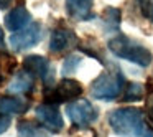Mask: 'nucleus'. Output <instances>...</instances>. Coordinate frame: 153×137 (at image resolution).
I'll use <instances>...</instances> for the list:
<instances>
[{"label":"nucleus","mask_w":153,"mask_h":137,"mask_svg":"<svg viewBox=\"0 0 153 137\" xmlns=\"http://www.w3.org/2000/svg\"><path fill=\"white\" fill-rule=\"evenodd\" d=\"M109 124L117 136L138 137L145 129L143 111L140 107H119L109 114Z\"/></svg>","instance_id":"obj_1"},{"label":"nucleus","mask_w":153,"mask_h":137,"mask_svg":"<svg viewBox=\"0 0 153 137\" xmlns=\"http://www.w3.org/2000/svg\"><path fill=\"white\" fill-rule=\"evenodd\" d=\"M107 46H109L110 53L115 55L117 58L132 61V63L138 64L142 68L150 66V63L153 60V55L148 48H145L143 45L130 40L125 35H117V37L110 38Z\"/></svg>","instance_id":"obj_2"},{"label":"nucleus","mask_w":153,"mask_h":137,"mask_svg":"<svg viewBox=\"0 0 153 137\" xmlns=\"http://www.w3.org/2000/svg\"><path fill=\"white\" fill-rule=\"evenodd\" d=\"M125 86L123 73L117 66H110L91 84V94L99 101H114L120 96Z\"/></svg>","instance_id":"obj_3"},{"label":"nucleus","mask_w":153,"mask_h":137,"mask_svg":"<svg viewBox=\"0 0 153 137\" xmlns=\"http://www.w3.org/2000/svg\"><path fill=\"white\" fill-rule=\"evenodd\" d=\"M66 114L71 119L74 127H79V129H84V127H89L92 122L97 121V109L89 103L87 99H77L74 103L68 104L66 107Z\"/></svg>","instance_id":"obj_4"},{"label":"nucleus","mask_w":153,"mask_h":137,"mask_svg":"<svg viewBox=\"0 0 153 137\" xmlns=\"http://www.w3.org/2000/svg\"><path fill=\"white\" fill-rule=\"evenodd\" d=\"M82 94V84L76 79L64 78L56 88H51L45 93V103L50 104H61L68 101L77 99Z\"/></svg>","instance_id":"obj_5"},{"label":"nucleus","mask_w":153,"mask_h":137,"mask_svg":"<svg viewBox=\"0 0 153 137\" xmlns=\"http://www.w3.org/2000/svg\"><path fill=\"white\" fill-rule=\"evenodd\" d=\"M40 40H41V25L30 23L28 27L12 33L10 45L15 51H23V50H28V48L35 46Z\"/></svg>","instance_id":"obj_6"},{"label":"nucleus","mask_w":153,"mask_h":137,"mask_svg":"<svg viewBox=\"0 0 153 137\" xmlns=\"http://www.w3.org/2000/svg\"><path fill=\"white\" fill-rule=\"evenodd\" d=\"M35 112H36L38 122L46 127L50 132H61V129L64 127V121L59 109H58V104H40Z\"/></svg>","instance_id":"obj_7"},{"label":"nucleus","mask_w":153,"mask_h":137,"mask_svg":"<svg viewBox=\"0 0 153 137\" xmlns=\"http://www.w3.org/2000/svg\"><path fill=\"white\" fill-rule=\"evenodd\" d=\"M23 68L31 73L33 76L41 78L45 84H50L51 81H54V68L50 64V61L45 56L40 55H28L23 60Z\"/></svg>","instance_id":"obj_8"},{"label":"nucleus","mask_w":153,"mask_h":137,"mask_svg":"<svg viewBox=\"0 0 153 137\" xmlns=\"http://www.w3.org/2000/svg\"><path fill=\"white\" fill-rule=\"evenodd\" d=\"M79 45L76 33L69 28H56L51 35V41H50V50L53 53H63V51H69Z\"/></svg>","instance_id":"obj_9"},{"label":"nucleus","mask_w":153,"mask_h":137,"mask_svg":"<svg viewBox=\"0 0 153 137\" xmlns=\"http://www.w3.org/2000/svg\"><path fill=\"white\" fill-rule=\"evenodd\" d=\"M92 5L94 0H66V10L74 20H92Z\"/></svg>","instance_id":"obj_10"},{"label":"nucleus","mask_w":153,"mask_h":137,"mask_svg":"<svg viewBox=\"0 0 153 137\" xmlns=\"http://www.w3.org/2000/svg\"><path fill=\"white\" fill-rule=\"evenodd\" d=\"M30 20H31V15L27 10V7L18 5V7H15L12 12L7 13V17H5V27L13 33V31H18L22 28L28 27Z\"/></svg>","instance_id":"obj_11"},{"label":"nucleus","mask_w":153,"mask_h":137,"mask_svg":"<svg viewBox=\"0 0 153 137\" xmlns=\"http://www.w3.org/2000/svg\"><path fill=\"white\" fill-rule=\"evenodd\" d=\"M35 86V76L28 73L23 68V71H18L13 74L10 84H8V93L10 94H27Z\"/></svg>","instance_id":"obj_12"},{"label":"nucleus","mask_w":153,"mask_h":137,"mask_svg":"<svg viewBox=\"0 0 153 137\" xmlns=\"http://www.w3.org/2000/svg\"><path fill=\"white\" fill-rule=\"evenodd\" d=\"M30 107L27 101L20 99L13 94V96H2L0 97V114L4 116H18V114H25Z\"/></svg>","instance_id":"obj_13"},{"label":"nucleus","mask_w":153,"mask_h":137,"mask_svg":"<svg viewBox=\"0 0 153 137\" xmlns=\"http://www.w3.org/2000/svg\"><path fill=\"white\" fill-rule=\"evenodd\" d=\"M17 137H50L45 126L33 121H20L17 124Z\"/></svg>","instance_id":"obj_14"},{"label":"nucleus","mask_w":153,"mask_h":137,"mask_svg":"<svg viewBox=\"0 0 153 137\" xmlns=\"http://www.w3.org/2000/svg\"><path fill=\"white\" fill-rule=\"evenodd\" d=\"M143 96H145V88L140 83H128L123 89V101H127V103L140 101L143 99Z\"/></svg>","instance_id":"obj_15"},{"label":"nucleus","mask_w":153,"mask_h":137,"mask_svg":"<svg viewBox=\"0 0 153 137\" xmlns=\"http://www.w3.org/2000/svg\"><path fill=\"white\" fill-rule=\"evenodd\" d=\"M104 23H105V28L109 31L119 30V27H120V10L119 8H114V7L105 8V12H104Z\"/></svg>","instance_id":"obj_16"},{"label":"nucleus","mask_w":153,"mask_h":137,"mask_svg":"<svg viewBox=\"0 0 153 137\" xmlns=\"http://www.w3.org/2000/svg\"><path fill=\"white\" fill-rule=\"evenodd\" d=\"M79 63H81L79 56H74V55L68 56L66 60H64V64H63V76H69V74H73L74 71L79 68Z\"/></svg>","instance_id":"obj_17"},{"label":"nucleus","mask_w":153,"mask_h":137,"mask_svg":"<svg viewBox=\"0 0 153 137\" xmlns=\"http://www.w3.org/2000/svg\"><path fill=\"white\" fill-rule=\"evenodd\" d=\"M142 15L153 23V0H138Z\"/></svg>","instance_id":"obj_18"},{"label":"nucleus","mask_w":153,"mask_h":137,"mask_svg":"<svg viewBox=\"0 0 153 137\" xmlns=\"http://www.w3.org/2000/svg\"><path fill=\"white\" fill-rule=\"evenodd\" d=\"M10 124H12L10 117L4 116V114H0V136H2V134H4L8 127H10Z\"/></svg>","instance_id":"obj_19"},{"label":"nucleus","mask_w":153,"mask_h":137,"mask_svg":"<svg viewBox=\"0 0 153 137\" xmlns=\"http://www.w3.org/2000/svg\"><path fill=\"white\" fill-rule=\"evenodd\" d=\"M146 114H148V119L153 122V91L150 93L148 99H146Z\"/></svg>","instance_id":"obj_20"},{"label":"nucleus","mask_w":153,"mask_h":137,"mask_svg":"<svg viewBox=\"0 0 153 137\" xmlns=\"http://www.w3.org/2000/svg\"><path fill=\"white\" fill-rule=\"evenodd\" d=\"M138 137H153V129L148 126H145V129L142 130V134H140Z\"/></svg>","instance_id":"obj_21"},{"label":"nucleus","mask_w":153,"mask_h":137,"mask_svg":"<svg viewBox=\"0 0 153 137\" xmlns=\"http://www.w3.org/2000/svg\"><path fill=\"white\" fill-rule=\"evenodd\" d=\"M12 4V0H0V10H5V8H8Z\"/></svg>","instance_id":"obj_22"},{"label":"nucleus","mask_w":153,"mask_h":137,"mask_svg":"<svg viewBox=\"0 0 153 137\" xmlns=\"http://www.w3.org/2000/svg\"><path fill=\"white\" fill-rule=\"evenodd\" d=\"M5 50V45H4V30L0 28V51Z\"/></svg>","instance_id":"obj_23"},{"label":"nucleus","mask_w":153,"mask_h":137,"mask_svg":"<svg viewBox=\"0 0 153 137\" xmlns=\"http://www.w3.org/2000/svg\"><path fill=\"white\" fill-rule=\"evenodd\" d=\"M2 81H4V76H2V73H0V84H2Z\"/></svg>","instance_id":"obj_24"}]
</instances>
